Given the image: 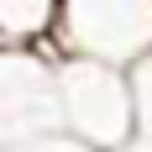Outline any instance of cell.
I'll return each instance as SVG.
<instances>
[{
    "label": "cell",
    "mask_w": 152,
    "mask_h": 152,
    "mask_svg": "<svg viewBox=\"0 0 152 152\" xmlns=\"http://www.w3.org/2000/svg\"><path fill=\"white\" fill-rule=\"evenodd\" d=\"M58 89V131L94 152H121L137 142V105H131V74L110 63H84L63 58L53 68Z\"/></svg>",
    "instance_id": "cell-1"
},
{
    "label": "cell",
    "mask_w": 152,
    "mask_h": 152,
    "mask_svg": "<svg viewBox=\"0 0 152 152\" xmlns=\"http://www.w3.org/2000/svg\"><path fill=\"white\" fill-rule=\"evenodd\" d=\"M58 63H110V68H137L152 53V0H63L58 16Z\"/></svg>",
    "instance_id": "cell-2"
},
{
    "label": "cell",
    "mask_w": 152,
    "mask_h": 152,
    "mask_svg": "<svg viewBox=\"0 0 152 152\" xmlns=\"http://www.w3.org/2000/svg\"><path fill=\"white\" fill-rule=\"evenodd\" d=\"M58 131V89L42 53H0V147Z\"/></svg>",
    "instance_id": "cell-3"
},
{
    "label": "cell",
    "mask_w": 152,
    "mask_h": 152,
    "mask_svg": "<svg viewBox=\"0 0 152 152\" xmlns=\"http://www.w3.org/2000/svg\"><path fill=\"white\" fill-rule=\"evenodd\" d=\"M63 0H0V42L16 53H37L58 37Z\"/></svg>",
    "instance_id": "cell-4"
},
{
    "label": "cell",
    "mask_w": 152,
    "mask_h": 152,
    "mask_svg": "<svg viewBox=\"0 0 152 152\" xmlns=\"http://www.w3.org/2000/svg\"><path fill=\"white\" fill-rule=\"evenodd\" d=\"M126 74H131V105H137V137L152 142V53Z\"/></svg>",
    "instance_id": "cell-5"
},
{
    "label": "cell",
    "mask_w": 152,
    "mask_h": 152,
    "mask_svg": "<svg viewBox=\"0 0 152 152\" xmlns=\"http://www.w3.org/2000/svg\"><path fill=\"white\" fill-rule=\"evenodd\" d=\"M0 152H94V147H84V142H74L68 131H42V137L11 142V147H0Z\"/></svg>",
    "instance_id": "cell-6"
}]
</instances>
